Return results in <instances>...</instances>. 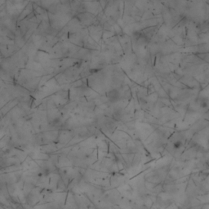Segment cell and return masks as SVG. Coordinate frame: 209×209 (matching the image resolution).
<instances>
[{"mask_svg": "<svg viewBox=\"0 0 209 209\" xmlns=\"http://www.w3.org/2000/svg\"><path fill=\"white\" fill-rule=\"evenodd\" d=\"M107 97L110 102L114 103V102H118L120 99V93L119 91L117 89H112L110 91L107 92Z\"/></svg>", "mask_w": 209, "mask_h": 209, "instance_id": "6da1fadb", "label": "cell"}]
</instances>
